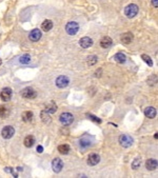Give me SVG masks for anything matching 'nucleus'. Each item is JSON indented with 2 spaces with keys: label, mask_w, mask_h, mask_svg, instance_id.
<instances>
[{
  "label": "nucleus",
  "mask_w": 158,
  "mask_h": 178,
  "mask_svg": "<svg viewBox=\"0 0 158 178\" xmlns=\"http://www.w3.org/2000/svg\"><path fill=\"white\" fill-rule=\"evenodd\" d=\"M0 64H1V60H0Z\"/></svg>",
  "instance_id": "c9c22d12"
},
{
  "label": "nucleus",
  "mask_w": 158,
  "mask_h": 178,
  "mask_svg": "<svg viewBox=\"0 0 158 178\" xmlns=\"http://www.w3.org/2000/svg\"><path fill=\"white\" fill-rule=\"evenodd\" d=\"M133 142H134L133 138L129 135H120V137H119V143L123 148H129V147H131L133 144Z\"/></svg>",
  "instance_id": "20e7f679"
},
{
  "label": "nucleus",
  "mask_w": 158,
  "mask_h": 178,
  "mask_svg": "<svg viewBox=\"0 0 158 178\" xmlns=\"http://www.w3.org/2000/svg\"><path fill=\"white\" fill-rule=\"evenodd\" d=\"M44 111L49 114H54L57 111V105H56V103L54 101H51V102H49L48 104L45 105Z\"/></svg>",
  "instance_id": "f3484780"
},
{
  "label": "nucleus",
  "mask_w": 158,
  "mask_h": 178,
  "mask_svg": "<svg viewBox=\"0 0 158 178\" xmlns=\"http://www.w3.org/2000/svg\"><path fill=\"white\" fill-rule=\"evenodd\" d=\"M59 120L63 126H70L74 121V116L71 113H62L59 116Z\"/></svg>",
  "instance_id": "7ed1b4c3"
},
{
  "label": "nucleus",
  "mask_w": 158,
  "mask_h": 178,
  "mask_svg": "<svg viewBox=\"0 0 158 178\" xmlns=\"http://www.w3.org/2000/svg\"><path fill=\"white\" fill-rule=\"evenodd\" d=\"M24 146L26 147V148H31V147L34 146V143H35V137L33 135H29L26 136V137L24 138Z\"/></svg>",
  "instance_id": "6ab92c4d"
},
{
  "label": "nucleus",
  "mask_w": 158,
  "mask_h": 178,
  "mask_svg": "<svg viewBox=\"0 0 158 178\" xmlns=\"http://www.w3.org/2000/svg\"><path fill=\"white\" fill-rule=\"evenodd\" d=\"M62 168H63V162L60 158H55L52 161V169L55 173H60Z\"/></svg>",
  "instance_id": "6e6552de"
},
{
  "label": "nucleus",
  "mask_w": 158,
  "mask_h": 178,
  "mask_svg": "<svg viewBox=\"0 0 158 178\" xmlns=\"http://www.w3.org/2000/svg\"><path fill=\"white\" fill-rule=\"evenodd\" d=\"M141 58L143 59V61H144V62L148 63L149 66H152V65H153V61H152V59H151L150 56L146 55V54H142V55H141Z\"/></svg>",
  "instance_id": "393cba45"
},
{
  "label": "nucleus",
  "mask_w": 158,
  "mask_h": 178,
  "mask_svg": "<svg viewBox=\"0 0 158 178\" xmlns=\"http://www.w3.org/2000/svg\"><path fill=\"white\" fill-rule=\"evenodd\" d=\"M154 137H155V139H157V138H158V134H157V133H156V134H155V135H154Z\"/></svg>",
  "instance_id": "f704fd0d"
},
{
  "label": "nucleus",
  "mask_w": 158,
  "mask_h": 178,
  "mask_svg": "<svg viewBox=\"0 0 158 178\" xmlns=\"http://www.w3.org/2000/svg\"><path fill=\"white\" fill-rule=\"evenodd\" d=\"M0 97L2 101H10L12 98V90L10 88H4L0 92Z\"/></svg>",
  "instance_id": "9d476101"
},
{
  "label": "nucleus",
  "mask_w": 158,
  "mask_h": 178,
  "mask_svg": "<svg viewBox=\"0 0 158 178\" xmlns=\"http://www.w3.org/2000/svg\"><path fill=\"white\" fill-rule=\"evenodd\" d=\"M140 164H141L140 158H136L135 160L133 161V163H132V168H133L134 170H137V169L140 167Z\"/></svg>",
  "instance_id": "c85d7f7f"
},
{
  "label": "nucleus",
  "mask_w": 158,
  "mask_h": 178,
  "mask_svg": "<svg viewBox=\"0 0 158 178\" xmlns=\"http://www.w3.org/2000/svg\"><path fill=\"white\" fill-rule=\"evenodd\" d=\"M30 61H31V56L29 54H24V55H22L19 58V62L21 64H28V63H30Z\"/></svg>",
  "instance_id": "b1692460"
},
{
  "label": "nucleus",
  "mask_w": 158,
  "mask_h": 178,
  "mask_svg": "<svg viewBox=\"0 0 158 178\" xmlns=\"http://www.w3.org/2000/svg\"><path fill=\"white\" fill-rule=\"evenodd\" d=\"M69 83H70V79H69L68 76H59V77H57V79H56V85H57L59 89H63V88H66L69 85Z\"/></svg>",
  "instance_id": "423d86ee"
},
{
  "label": "nucleus",
  "mask_w": 158,
  "mask_h": 178,
  "mask_svg": "<svg viewBox=\"0 0 158 178\" xmlns=\"http://www.w3.org/2000/svg\"><path fill=\"white\" fill-rule=\"evenodd\" d=\"M98 61L97 56H89L88 58V64L89 65H94Z\"/></svg>",
  "instance_id": "bb28decb"
},
{
  "label": "nucleus",
  "mask_w": 158,
  "mask_h": 178,
  "mask_svg": "<svg viewBox=\"0 0 158 178\" xmlns=\"http://www.w3.org/2000/svg\"><path fill=\"white\" fill-rule=\"evenodd\" d=\"M21 96L23 98H26V99H33V98H35L37 96V93H36V91L32 88H25L23 89L22 91L20 92Z\"/></svg>",
  "instance_id": "39448f33"
},
{
  "label": "nucleus",
  "mask_w": 158,
  "mask_h": 178,
  "mask_svg": "<svg viewBox=\"0 0 158 178\" xmlns=\"http://www.w3.org/2000/svg\"><path fill=\"white\" fill-rule=\"evenodd\" d=\"M134 39V36L132 33H124L122 36H121V42L124 43V44H130Z\"/></svg>",
  "instance_id": "2eb2a0df"
},
{
  "label": "nucleus",
  "mask_w": 158,
  "mask_h": 178,
  "mask_svg": "<svg viewBox=\"0 0 158 178\" xmlns=\"http://www.w3.org/2000/svg\"><path fill=\"white\" fill-rule=\"evenodd\" d=\"M99 161H100V156L98 155V154H95V153L91 154L88 158V164L91 167H94V166H96V164H98Z\"/></svg>",
  "instance_id": "f8f14e48"
},
{
  "label": "nucleus",
  "mask_w": 158,
  "mask_h": 178,
  "mask_svg": "<svg viewBox=\"0 0 158 178\" xmlns=\"http://www.w3.org/2000/svg\"><path fill=\"white\" fill-rule=\"evenodd\" d=\"M91 143H92V141H91L88 137H82L80 140H79V144H80V147L82 149L89 148V147L91 146Z\"/></svg>",
  "instance_id": "412c9836"
},
{
  "label": "nucleus",
  "mask_w": 158,
  "mask_h": 178,
  "mask_svg": "<svg viewBox=\"0 0 158 178\" xmlns=\"http://www.w3.org/2000/svg\"><path fill=\"white\" fill-rule=\"evenodd\" d=\"M15 134V129L13 128L12 126H6L2 129L1 131V135L4 139H10L13 137V135Z\"/></svg>",
  "instance_id": "0eeeda50"
},
{
  "label": "nucleus",
  "mask_w": 158,
  "mask_h": 178,
  "mask_svg": "<svg viewBox=\"0 0 158 178\" xmlns=\"http://www.w3.org/2000/svg\"><path fill=\"white\" fill-rule=\"evenodd\" d=\"M41 119H42V121L44 123H48V122H50V121H51L50 116H49V113H46L45 111H43L42 113H41Z\"/></svg>",
  "instance_id": "a878e982"
},
{
  "label": "nucleus",
  "mask_w": 158,
  "mask_h": 178,
  "mask_svg": "<svg viewBox=\"0 0 158 178\" xmlns=\"http://www.w3.org/2000/svg\"><path fill=\"white\" fill-rule=\"evenodd\" d=\"M157 166H158V162L156 159H153V158H151V159H148L146 162V168L148 169L149 171H154L157 169Z\"/></svg>",
  "instance_id": "4468645a"
},
{
  "label": "nucleus",
  "mask_w": 158,
  "mask_h": 178,
  "mask_svg": "<svg viewBox=\"0 0 158 178\" xmlns=\"http://www.w3.org/2000/svg\"><path fill=\"white\" fill-rule=\"evenodd\" d=\"M53 28V22L51 20H49V19H46V20H44L42 22V24H41V29H42L44 32H49V31H51Z\"/></svg>",
  "instance_id": "aec40b11"
},
{
  "label": "nucleus",
  "mask_w": 158,
  "mask_h": 178,
  "mask_svg": "<svg viewBox=\"0 0 158 178\" xmlns=\"http://www.w3.org/2000/svg\"><path fill=\"white\" fill-rule=\"evenodd\" d=\"M144 115L148 118H150V119H153V118H155L156 115H157V111H156V109L153 108V107H149V108L144 109Z\"/></svg>",
  "instance_id": "ddd939ff"
},
{
  "label": "nucleus",
  "mask_w": 158,
  "mask_h": 178,
  "mask_svg": "<svg viewBox=\"0 0 158 178\" xmlns=\"http://www.w3.org/2000/svg\"><path fill=\"white\" fill-rule=\"evenodd\" d=\"M93 40H92V38L90 37H82L79 40V44H80L81 48L83 49H89L91 48L92 45H93Z\"/></svg>",
  "instance_id": "9b49d317"
},
{
  "label": "nucleus",
  "mask_w": 158,
  "mask_h": 178,
  "mask_svg": "<svg viewBox=\"0 0 158 178\" xmlns=\"http://www.w3.org/2000/svg\"><path fill=\"white\" fill-rule=\"evenodd\" d=\"M42 34H41V31L39 29H34L30 32V35H29V38H30V40L33 41V42H36L38 41L39 39L41 38Z\"/></svg>",
  "instance_id": "1a4fd4ad"
},
{
  "label": "nucleus",
  "mask_w": 158,
  "mask_h": 178,
  "mask_svg": "<svg viewBox=\"0 0 158 178\" xmlns=\"http://www.w3.org/2000/svg\"><path fill=\"white\" fill-rule=\"evenodd\" d=\"M112 43H113V40L109 36H105V37H103L100 40V46L103 49H108L112 45Z\"/></svg>",
  "instance_id": "dca6fc26"
},
{
  "label": "nucleus",
  "mask_w": 158,
  "mask_h": 178,
  "mask_svg": "<svg viewBox=\"0 0 158 178\" xmlns=\"http://www.w3.org/2000/svg\"><path fill=\"white\" fill-rule=\"evenodd\" d=\"M114 60H115L116 62L122 64V63H124L127 61V56L124 55V54H122V53H117V54H115V56H114Z\"/></svg>",
  "instance_id": "a211bd4d"
},
{
  "label": "nucleus",
  "mask_w": 158,
  "mask_h": 178,
  "mask_svg": "<svg viewBox=\"0 0 158 178\" xmlns=\"http://www.w3.org/2000/svg\"><path fill=\"white\" fill-rule=\"evenodd\" d=\"M65 31L69 35H76L79 31V24L75 21H70L65 25Z\"/></svg>",
  "instance_id": "f03ea898"
},
{
  "label": "nucleus",
  "mask_w": 158,
  "mask_h": 178,
  "mask_svg": "<svg viewBox=\"0 0 158 178\" xmlns=\"http://www.w3.org/2000/svg\"><path fill=\"white\" fill-rule=\"evenodd\" d=\"M33 113L32 112H30V111H26V112H24V113L22 114V120L25 121V122H30V121H32L33 119Z\"/></svg>",
  "instance_id": "5701e85b"
},
{
  "label": "nucleus",
  "mask_w": 158,
  "mask_h": 178,
  "mask_svg": "<svg viewBox=\"0 0 158 178\" xmlns=\"http://www.w3.org/2000/svg\"><path fill=\"white\" fill-rule=\"evenodd\" d=\"M58 152L60 154H63V155H66L70 152V147L68 144H61L58 147Z\"/></svg>",
  "instance_id": "4be33fe9"
},
{
  "label": "nucleus",
  "mask_w": 158,
  "mask_h": 178,
  "mask_svg": "<svg viewBox=\"0 0 158 178\" xmlns=\"http://www.w3.org/2000/svg\"><path fill=\"white\" fill-rule=\"evenodd\" d=\"M87 116H88L89 118H90L91 120L94 121V122H97V123H101V119H99V118H97L96 116L92 115V114H87Z\"/></svg>",
  "instance_id": "c756f323"
},
{
  "label": "nucleus",
  "mask_w": 158,
  "mask_h": 178,
  "mask_svg": "<svg viewBox=\"0 0 158 178\" xmlns=\"http://www.w3.org/2000/svg\"><path fill=\"white\" fill-rule=\"evenodd\" d=\"M17 171H18V172H20V171H21V172H22V168H20V167H18V168H17Z\"/></svg>",
  "instance_id": "72a5a7b5"
},
{
  "label": "nucleus",
  "mask_w": 158,
  "mask_h": 178,
  "mask_svg": "<svg viewBox=\"0 0 158 178\" xmlns=\"http://www.w3.org/2000/svg\"><path fill=\"white\" fill-rule=\"evenodd\" d=\"M152 4L154 8H158V0H152Z\"/></svg>",
  "instance_id": "7c9ffc66"
},
{
  "label": "nucleus",
  "mask_w": 158,
  "mask_h": 178,
  "mask_svg": "<svg viewBox=\"0 0 158 178\" xmlns=\"http://www.w3.org/2000/svg\"><path fill=\"white\" fill-rule=\"evenodd\" d=\"M37 152H38V153H42V152H43V147L42 146H38L37 147Z\"/></svg>",
  "instance_id": "2f4dec72"
},
{
  "label": "nucleus",
  "mask_w": 158,
  "mask_h": 178,
  "mask_svg": "<svg viewBox=\"0 0 158 178\" xmlns=\"http://www.w3.org/2000/svg\"><path fill=\"white\" fill-rule=\"evenodd\" d=\"M9 115V110L4 107H0V117L5 118Z\"/></svg>",
  "instance_id": "cd10ccee"
},
{
  "label": "nucleus",
  "mask_w": 158,
  "mask_h": 178,
  "mask_svg": "<svg viewBox=\"0 0 158 178\" xmlns=\"http://www.w3.org/2000/svg\"><path fill=\"white\" fill-rule=\"evenodd\" d=\"M138 11H139V9H138L137 5L134 4V3H131L124 9V15L128 18H134L138 14Z\"/></svg>",
  "instance_id": "f257e3e1"
},
{
  "label": "nucleus",
  "mask_w": 158,
  "mask_h": 178,
  "mask_svg": "<svg viewBox=\"0 0 158 178\" xmlns=\"http://www.w3.org/2000/svg\"><path fill=\"white\" fill-rule=\"evenodd\" d=\"M100 74H101V70H98V72H96V73H95L96 77H100V76H99Z\"/></svg>",
  "instance_id": "473e14b6"
}]
</instances>
